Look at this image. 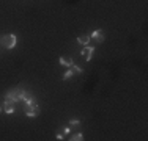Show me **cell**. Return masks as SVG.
<instances>
[{
	"label": "cell",
	"mask_w": 148,
	"mask_h": 141,
	"mask_svg": "<svg viewBox=\"0 0 148 141\" xmlns=\"http://www.w3.org/2000/svg\"><path fill=\"white\" fill-rule=\"evenodd\" d=\"M90 38H91V39H95V41L98 42V44L104 42V39H106V38H104V31H103V30H95L93 33L90 35Z\"/></svg>",
	"instance_id": "5"
},
{
	"label": "cell",
	"mask_w": 148,
	"mask_h": 141,
	"mask_svg": "<svg viewBox=\"0 0 148 141\" xmlns=\"http://www.w3.org/2000/svg\"><path fill=\"white\" fill-rule=\"evenodd\" d=\"M73 75H74V70L71 68H68V70H66V72L62 75V80H68V79H71Z\"/></svg>",
	"instance_id": "10"
},
{
	"label": "cell",
	"mask_w": 148,
	"mask_h": 141,
	"mask_svg": "<svg viewBox=\"0 0 148 141\" xmlns=\"http://www.w3.org/2000/svg\"><path fill=\"white\" fill-rule=\"evenodd\" d=\"M69 140H73V141H82L84 140V135H82V133H77V135H74L73 138H69Z\"/></svg>",
	"instance_id": "11"
},
{
	"label": "cell",
	"mask_w": 148,
	"mask_h": 141,
	"mask_svg": "<svg viewBox=\"0 0 148 141\" xmlns=\"http://www.w3.org/2000/svg\"><path fill=\"white\" fill-rule=\"evenodd\" d=\"M3 110H5L6 115H13V113L16 111V108H14V102H11V100H5V104H3Z\"/></svg>",
	"instance_id": "6"
},
{
	"label": "cell",
	"mask_w": 148,
	"mask_h": 141,
	"mask_svg": "<svg viewBox=\"0 0 148 141\" xmlns=\"http://www.w3.org/2000/svg\"><path fill=\"white\" fill-rule=\"evenodd\" d=\"M16 42H17V38H16V35H13V33L3 35V36L0 38V44H2L3 49H14Z\"/></svg>",
	"instance_id": "2"
},
{
	"label": "cell",
	"mask_w": 148,
	"mask_h": 141,
	"mask_svg": "<svg viewBox=\"0 0 148 141\" xmlns=\"http://www.w3.org/2000/svg\"><path fill=\"white\" fill-rule=\"evenodd\" d=\"M69 130H71V129H69V127H63V129L60 130V133H62V135L65 136V135H68V133H69Z\"/></svg>",
	"instance_id": "13"
},
{
	"label": "cell",
	"mask_w": 148,
	"mask_h": 141,
	"mask_svg": "<svg viewBox=\"0 0 148 141\" xmlns=\"http://www.w3.org/2000/svg\"><path fill=\"white\" fill-rule=\"evenodd\" d=\"M71 69L74 70V74H82V68H79V66H76V64H73Z\"/></svg>",
	"instance_id": "12"
},
{
	"label": "cell",
	"mask_w": 148,
	"mask_h": 141,
	"mask_svg": "<svg viewBox=\"0 0 148 141\" xmlns=\"http://www.w3.org/2000/svg\"><path fill=\"white\" fill-rule=\"evenodd\" d=\"M57 140H63V135H62V133H60V132L57 133Z\"/></svg>",
	"instance_id": "15"
},
{
	"label": "cell",
	"mask_w": 148,
	"mask_h": 141,
	"mask_svg": "<svg viewBox=\"0 0 148 141\" xmlns=\"http://www.w3.org/2000/svg\"><path fill=\"white\" fill-rule=\"evenodd\" d=\"M90 39H91V38L88 36V35H80V36L77 38V41H79V44H82V45H88Z\"/></svg>",
	"instance_id": "9"
},
{
	"label": "cell",
	"mask_w": 148,
	"mask_h": 141,
	"mask_svg": "<svg viewBox=\"0 0 148 141\" xmlns=\"http://www.w3.org/2000/svg\"><path fill=\"white\" fill-rule=\"evenodd\" d=\"M24 94H25V89H22V88H13V89H10L5 94V100H11L16 104V102H21L24 99Z\"/></svg>",
	"instance_id": "1"
},
{
	"label": "cell",
	"mask_w": 148,
	"mask_h": 141,
	"mask_svg": "<svg viewBox=\"0 0 148 141\" xmlns=\"http://www.w3.org/2000/svg\"><path fill=\"white\" fill-rule=\"evenodd\" d=\"M93 54H95V47H93V45H84V49L80 50V55H82L87 61H90V60L93 58Z\"/></svg>",
	"instance_id": "4"
},
{
	"label": "cell",
	"mask_w": 148,
	"mask_h": 141,
	"mask_svg": "<svg viewBox=\"0 0 148 141\" xmlns=\"http://www.w3.org/2000/svg\"><path fill=\"white\" fill-rule=\"evenodd\" d=\"M0 110H2V108H0Z\"/></svg>",
	"instance_id": "16"
},
{
	"label": "cell",
	"mask_w": 148,
	"mask_h": 141,
	"mask_svg": "<svg viewBox=\"0 0 148 141\" xmlns=\"http://www.w3.org/2000/svg\"><path fill=\"white\" fill-rule=\"evenodd\" d=\"M69 125H80V121L79 119H71V121H69Z\"/></svg>",
	"instance_id": "14"
},
{
	"label": "cell",
	"mask_w": 148,
	"mask_h": 141,
	"mask_svg": "<svg viewBox=\"0 0 148 141\" xmlns=\"http://www.w3.org/2000/svg\"><path fill=\"white\" fill-rule=\"evenodd\" d=\"M22 100L25 102V105L35 104V97H33V94H32L30 91H25V94H24V99H22Z\"/></svg>",
	"instance_id": "8"
},
{
	"label": "cell",
	"mask_w": 148,
	"mask_h": 141,
	"mask_svg": "<svg viewBox=\"0 0 148 141\" xmlns=\"http://www.w3.org/2000/svg\"><path fill=\"white\" fill-rule=\"evenodd\" d=\"M25 116H29V118H36L38 115H40V107H38L36 104H32V105H25Z\"/></svg>",
	"instance_id": "3"
},
{
	"label": "cell",
	"mask_w": 148,
	"mask_h": 141,
	"mask_svg": "<svg viewBox=\"0 0 148 141\" xmlns=\"http://www.w3.org/2000/svg\"><path fill=\"white\" fill-rule=\"evenodd\" d=\"M58 63H60L62 66H66V68H71V66L74 64V61H73L71 56H60V58H58Z\"/></svg>",
	"instance_id": "7"
}]
</instances>
